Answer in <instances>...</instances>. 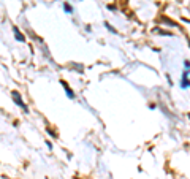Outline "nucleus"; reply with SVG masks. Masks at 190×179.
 I'll return each mask as SVG.
<instances>
[{
    "label": "nucleus",
    "mask_w": 190,
    "mask_h": 179,
    "mask_svg": "<svg viewBox=\"0 0 190 179\" xmlns=\"http://www.w3.org/2000/svg\"><path fill=\"white\" fill-rule=\"evenodd\" d=\"M154 32H159L160 35H165V37H171V32H165V30H160V29H154Z\"/></svg>",
    "instance_id": "0eeeda50"
},
{
    "label": "nucleus",
    "mask_w": 190,
    "mask_h": 179,
    "mask_svg": "<svg viewBox=\"0 0 190 179\" xmlns=\"http://www.w3.org/2000/svg\"><path fill=\"white\" fill-rule=\"evenodd\" d=\"M181 87H182V89H187V87H190V81H189V78L182 76V81H181Z\"/></svg>",
    "instance_id": "39448f33"
},
{
    "label": "nucleus",
    "mask_w": 190,
    "mask_h": 179,
    "mask_svg": "<svg viewBox=\"0 0 190 179\" xmlns=\"http://www.w3.org/2000/svg\"><path fill=\"white\" fill-rule=\"evenodd\" d=\"M160 22H165V24H168L170 27H179V25H177V24H176L174 21H170L168 18H165V16H163V18L160 19Z\"/></svg>",
    "instance_id": "20e7f679"
},
{
    "label": "nucleus",
    "mask_w": 190,
    "mask_h": 179,
    "mask_svg": "<svg viewBox=\"0 0 190 179\" xmlns=\"http://www.w3.org/2000/svg\"><path fill=\"white\" fill-rule=\"evenodd\" d=\"M64 10H65V11H67V13H68V14H71V13H73V8H71L68 3H64Z\"/></svg>",
    "instance_id": "6e6552de"
},
{
    "label": "nucleus",
    "mask_w": 190,
    "mask_h": 179,
    "mask_svg": "<svg viewBox=\"0 0 190 179\" xmlns=\"http://www.w3.org/2000/svg\"><path fill=\"white\" fill-rule=\"evenodd\" d=\"M184 65H186L187 70H190V62H189V60H186V62H184Z\"/></svg>",
    "instance_id": "1a4fd4ad"
},
{
    "label": "nucleus",
    "mask_w": 190,
    "mask_h": 179,
    "mask_svg": "<svg viewBox=\"0 0 190 179\" xmlns=\"http://www.w3.org/2000/svg\"><path fill=\"white\" fill-rule=\"evenodd\" d=\"M11 97H13V100H14V103H16V105H18V106H21V108L24 109L25 113H29V108H27V105H25L24 102H22L21 95H19L18 92H16V91H13V92H11Z\"/></svg>",
    "instance_id": "f257e3e1"
},
{
    "label": "nucleus",
    "mask_w": 190,
    "mask_h": 179,
    "mask_svg": "<svg viewBox=\"0 0 190 179\" xmlns=\"http://www.w3.org/2000/svg\"><path fill=\"white\" fill-rule=\"evenodd\" d=\"M60 84L64 86V89H65V94H67V97H70V98H75V92L71 91V89H70V86L67 84L65 81H60Z\"/></svg>",
    "instance_id": "f03ea898"
},
{
    "label": "nucleus",
    "mask_w": 190,
    "mask_h": 179,
    "mask_svg": "<svg viewBox=\"0 0 190 179\" xmlns=\"http://www.w3.org/2000/svg\"><path fill=\"white\" fill-rule=\"evenodd\" d=\"M48 133H49V135H52V136H55V133L51 130V128H48Z\"/></svg>",
    "instance_id": "9d476101"
},
{
    "label": "nucleus",
    "mask_w": 190,
    "mask_h": 179,
    "mask_svg": "<svg viewBox=\"0 0 190 179\" xmlns=\"http://www.w3.org/2000/svg\"><path fill=\"white\" fill-rule=\"evenodd\" d=\"M105 27H106V29H108L111 33H117V30H116V29H114V27L111 25V24H108V22H105Z\"/></svg>",
    "instance_id": "423d86ee"
},
{
    "label": "nucleus",
    "mask_w": 190,
    "mask_h": 179,
    "mask_svg": "<svg viewBox=\"0 0 190 179\" xmlns=\"http://www.w3.org/2000/svg\"><path fill=\"white\" fill-rule=\"evenodd\" d=\"M76 179H78V178H76Z\"/></svg>",
    "instance_id": "9b49d317"
},
{
    "label": "nucleus",
    "mask_w": 190,
    "mask_h": 179,
    "mask_svg": "<svg viewBox=\"0 0 190 179\" xmlns=\"http://www.w3.org/2000/svg\"><path fill=\"white\" fill-rule=\"evenodd\" d=\"M13 32H14V37H16V40H18V41H25V38H24V35H22V33L19 32V29H18V27H13Z\"/></svg>",
    "instance_id": "7ed1b4c3"
}]
</instances>
